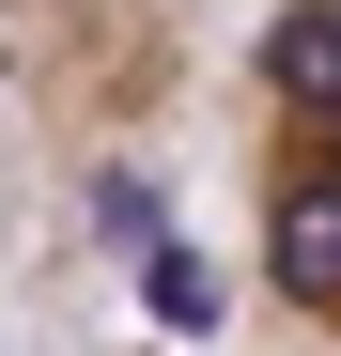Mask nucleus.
I'll return each instance as SVG.
<instances>
[{
	"label": "nucleus",
	"mask_w": 341,
	"mask_h": 356,
	"mask_svg": "<svg viewBox=\"0 0 341 356\" xmlns=\"http://www.w3.org/2000/svg\"><path fill=\"white\" fill-rule=\"evenodd\" d=\"M233 232L279 356H341V0H264L233 63Z\"/></svg>",
	"instance_id": "nucleus-1"
}]
</instances>
